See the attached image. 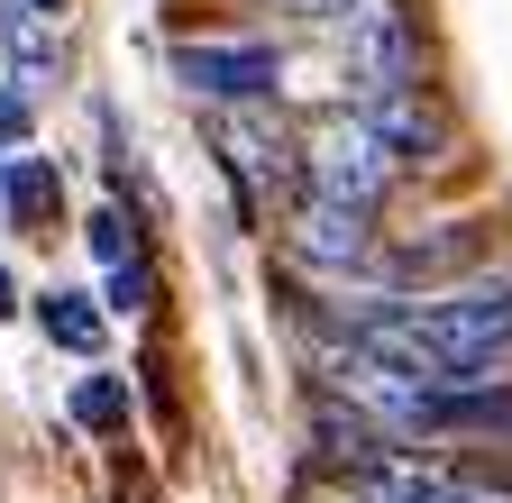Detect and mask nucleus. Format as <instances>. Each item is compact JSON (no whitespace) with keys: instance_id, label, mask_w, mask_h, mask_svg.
<instances>
[{"instance_id":"obj_1","label":"nucleus","mask_w":512,"mask_h":503,"mask_svg":"<svg viewBox=\"0 0 512 503\" xmlns=\"http://www.w3.org/2000/svg\"><path fill=\"white\" fill-rule=\"evenodd\" d=\"M394 183H403V156H394V138H384L366 110H330V119H311V129H302V193L384 211Z\"/></svg>"},{"instance_id":"obj_2","label":"nucleus","mask_w":512,"mask_h":503,"mask_svg":"<svg viewBox=\"0 0 512 503\" xmlns=\"http://www.w3.org/2000/svg\"><path fill=\"white\" fill-rule=\"evenodd\" d=\"M330 28H339V65H348L357 101L421 83V19L403 10V0H348Z\"/></svg>"},{"instance_id":"obj_3","label":"nucleus","mask_w":512,"mask_h":503,"mask_svg":"<svg viewBox=\"0 0 512 503\" xmlns=\"http://www.w3.org/2000/svg\"><path fill=\"white\" fill-rule=\"evenodd\" d=\"M174 74L202 101H266L284 83V55L266 37H192V46H174Z\"/></svg>"},{"instance_id":"obj_4","label":"nucleus","mask_w":512,"mask_h":503,"mask_svg":"<svg viewBox=\"0 0 512 503\" xmlns=\"http://www.w3.org/2000/svg\"><path fill=\"white\" fill-rule=\"evenodd\" d=\"M284 247H293L311 275H366V266L384 257V247H375V211L330 202V193H302V211H293Z\"/></svg>"},{"instance_id":"obj_5","label":"nucleus","mask_w":512,"mask_h":503,"mask_svg":"<svg viewBox=\"0 0 512 503\" xmlns=\"http://www.w3.org/2000/svg\"><path fill=\"white\" fill-rule=\"evenodd\" d=\"M348 494H357V503H512V494L485 485V476H458V467H439V458H403V449L348 467Z\"/></svg>"},{"instance_id":"obj_6","label":"nucleus","mask_w":512,"mask_h":503,"mask_svg":"<svg viewBox=\"0 0 512 503\" xmlns=\"http://www.w3.org/2000/svg\"><path fill=\"white\" fill-rule=\"evenodd\" d=\"M357 110L375 119L384 138H394V156H403V165H439V147H448V119H439V101H430L421 83H403V92H366Z\"/></svg>"},{"instance_id":"obj_7","label":"nucleus","mask_w":512,"mask_h":503,"mask_svg":"<svg viewBox=\"0 0 512 503\" xmlns=\"http://www.w3.org/2000/svg\"><path fill=\"white\" fill-rule=\"evenodd\" d=\"M55 46H64V0H0V55L19 65L28 92L55 74Z\"/></svg>"},{"instance_id":"obj_8","label":"nucleus","mask_w":512,"mask_h":503,"mask_svg":"<svg viewBox=\"0 0 512 503\" xmlns=\"http://www.w3.org/2000/svg\"><path fill=\"white\" fill-rule=\"evenodd\" d=\"M83 238H92L101 275H110V311H147V247H138V220L110 202V211H92Z\"/></svg>"},{"instance_id":"obj_9","label":"nucleus","mask_w":512,"mask_h":503,"mask_svg":"<svg viewBox=\"0 0 512 503\" xmlns=\"http://www.w3.org/2000/svg\"><path fill=\"white\" fill-rule=\"evenodd\" d=\"M37 330H46L55 348H74V357H92V348H101V311H92L83 293H46V302H37Z\"/></svg>"},{"instance_id":"obj_10","label":"nucleus","mask_w":512,"mask_h":503,"mask_svg":"<svg viewBox=\"0 0 512 503\" xmlns=\"http://www.w3.org/2000/svg\"><path fill=\"white\" fill-rule=\"evenodd\" d=\"M37 220H55V174L46 156H10V229H37Z\"/></svg>"},{"instance_id":"obj_11","label":"nucleus","mask_w":512,"mask_h":503,"mask_svg":"<svg viewBox=\"0 0 512 503\" xmlns=\"http://www.w3.org/2000/svg\"><path fill=\"white\" fill-rule=\"evenodd\" d=\"M74 421L83 430H119L128 421V385H119V375H83V385H74Z\"/></svg>"},{"instance_id":"obj_12","label":"nucleus","mask_w":512,"mask_h":503,"mask_svg":"<svg viewBox=\"0 0 512 503\" xmlns=\"http://www.w3.org/2000/svg\"><path fill=\"white\" fill-rule=\"evenodd\" d=\"M0 138H28V83H0Z\"/></svg>"},{"instance_id":"obj_13","label":"nucleus","mask_w":512,"mask_h":503,"mask_svg":"<svg viewBox=\"0 0 512 503\" xmlns=\"http://www.w3.org/2000/svg\"><path fill=\"white\" fill-rule=\"evenodd\" d=\"M275 10H293V19H339L348 0H275Z\"/></svg>"},{"instance_id":"obj_14","label":"nucleus","mask_w":512,"mask_h":503,"mask_svg":"<svg viewBox=\"0 0 512 503\" xmlns=\"http://www.w3.org/2000/svg\"><path fill=\"white\" fill-rule=\"evenodd\" d=\"M10 311H19V284H10V266H0V321H10Z\"/></svg>"},{"instance_id":"obj_15","label":"nucleus","mask_w":512,"mask_h":503,"mask_svg":"<svg viewBox=\"0 0 512 503\" xmlns=\"http://www.w3.org/2000/svg\"><path fill=\"white\" fill-rule=\"evenodd\" d=\"M0 229H10V156H0Z\"/></svg>"},{"instance_id":"obj_16","label":"nucleus","mask_w":512,"mask_h":503,"mask_svg":"<svg viewBox=\"0 0 512 503\" xmlns=\"http://www.w3.org/2000/svg\"><path fill=\"white\" fill-rule=\"evenodd\" d=\"M339 503H357V494H339Z\"/></svg>"}]
</instances>
